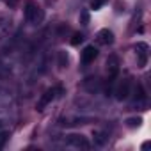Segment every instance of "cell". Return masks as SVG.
I'll return each instance as SVG.
<instances>
[{
	"label": "cell",
	"mask_w": 151,
	"mask_h": 151,
	"mask_svg": "<svg viewBox=\"0 0 151 151\" xmlns=\"http://www.w3.org/2000/svg\"><path fill=\"white\" fill-rule=\"evenodd\" d=\"M66 144L71 146V147H78V149H89V147H91L89 140H87L84 135H78V133H71V135H68Z\"/></svg>",
	"instance_id": "4"
},
{
	"label": "cell",
	"mask_w": 151,
	"mask_h": 151,
	"mask_svg": "<svg viewBox=\"0 0 151 151\" xmlns=\"http://www.w3.org/2000/svg\"><path fill=\"white\" fill-rule=\"evenodd\" d=\"M57 64H59V68H66L68 66V53L66 52H59L57 53Z\"/></svg>",
	"instance_id": "11"
},
{
	"label": "cell",
	"mask_w": 151,
	"mask_h": 151,
	"mask_svg": "<svg viewBox=\"0 0 151 151\" xmlns=\"http://www.w3.org/2000/svg\"><path fill=\"white\" fill-rule=\"evenodd\" d=\"M135 100H137V103H140V101L146 100V94H144L142 86H137V87H135Z\"/></svg>",
	"instance_id": "13"
},
{
	"label": "cell",
	"mask_w": 151,
	"mask_h": 151,
	"mask_svg": "<svg viewBox=\"0 0 151 151\" xmlns=\"http://www.w3.org/2000/svg\"><path fill=\"white\" fill-rule=\"evenodd\" d=\"M93 140H94V146H105L107 144V140H109V135H107V132H103V130H94L93 132Z\"/></svg>",
	"instance_id": "10"
},
{
	"label": "cell",
	"mask_w": 151,
	"mask_h": 151,
	"mask_svg": "<svg viewBox=\"0 0 151 151\" xmlns=\"http://www.w3.org/2000/svg\"><path fill=\"white\" fill-rule=\"evenodd\" d=\"M140 123H142L140 117H128V119H126V126H128V128H139Z\"/></svg>",
	"instance_id": "12"
},
{
	"label": "cell",
	"mask_w": 151,
	"mask_h": 151,
	"mask_svg": "<svg viewBox=\"0 0 151 151\" xmlns=\"http://www.w3.org/2000/svg\"><path fill=\"white\" fill-rule=\"evenodd\" d=\"M11 29H13L11 18H9L7 14H2V13H0V39H4V37L11 32Z\"/></svg>",
	"instance_id": "5"
},
{
	"label": "cell",
	"mask_w": 151,
	"mask_h": 151,
	"mask_svg": "<svg viewBox=\"0 0 151 151\" xmlns=\"http://www.w3.org/2000/svg\"><path fill=\"white\" fill-rule=\"evenodd\" d=\"M101 6H103V0H93V4H91L93 9H100Z\"/></svg>",
	"instance_id": "18"
},
{
	"label": "cell",
	"mask_w": 151,
	"mask_h": 151,
	"mask_svg": "<svg viewBox=\"0 0 151 151\" xmlns=\"http://www.w3.org/2000/svg\"><path fill=\"white\" fill-rule=\"evenodd\" d=\"M0 126H2V121H0Z\"/></svg>",
	"instance_id": "20"
},
{
	"label": "cell",
	"mask_w": 151,
	"mask_h": 151,
	"mask_svg": "<svg viewBox=\"0 0 151 151\" xmlns=\"http://www.w3.org/2000/svg\"><path fill=\"white\" fill-rule=\"evenodd\" d=\"M107 73H109V78H116L117 73H119V60L116 55H110L107 59Z\"/></svg>",
	"instance_id": "6"
},
{
	"label": "cell",
	"mask_w": 151,
	"mask_h": 151,
	"mask_svg": "<svg viewBox=\"0 0 151 151\" xmlns=\"http://www.w3.org/2000/svg\"><path fill=\"white\" fill-rule=\"evenodd\" d=\"M7 139H9V133H7V132H0V147L6 144Z\"/></svg>",
	"instance_id": "17"
},
{
	"label": "cell",
	"mask_w": 151,
	"mask_h": 151,
	"mask_svg": "<svg viewBox=\"0 0 151 151\" xmlns=\"http://www.w3.org/2000/svg\"><path fill=\"white\" fill-rule=\"evenodd\" d=\"M2 68H4V66H2V64H0V75H2V73H4V69H2Z\"/></svg>",
	"instance_id": "19"
},
{
	"label": "cell",
	"mask_w": 151,
	"mask_h": 151,
	"mask_svg": "<svg viewBox=\"0 0 151 151\" xmlns=\"http://www.w3.org/2000/svg\"><path fill=\"white\" fill-rule=\"evenodd\" d=\"M82 41H84V34H80V32H75L73 34V37H71V45L73 46H78Z\"/></svg>",
	"instance_id": "14"
},
{
	"label": "cell",
	"mask_w": 151,
	"mask_h": 151,
	"mask_svg": "<svg viewBox=\"0 0 151 151\" xmlns=\"http://www.w3.org/2000/svg\"><path fill=\"white\" fill-rule=\"evenodd\" d=\"M86 87H87L89 91H98V82H96V78H94V84H91V80L87 78V80H86Z\"/></svg>",
	"instance_id": "16"
},
{
	"label": "cell",
	"mask_w": 151,
	"mask_h": 151,
	"mask_svg": "<svg viewBox=\"0 0 151 151\" xmlns=\"http://www.w3.org/2000/svg\"><path fill=\"white\" fill-rule=\"evenodd\" d=\"M96 57H98V50H96L93 45H89V46H86L84 52H82V64H91V62H94Z\"/></svg>",
	"instance_id": "7"
},
{
	"label": "cell",
	"mask_w": 151,
	"mask_h": 151,
	"mask_svg": "<svg viewBox=\"0 0 151 151\" xmlns=\"http://www.w3.org/2000/svg\"><path fill=\"white\" fill-rule=\"evenodd\" d=\"M57 93H62V89H60V87H55V89H53V87H52V89H46V91L43 93V96L39 98V101H37L36 109H37V110H45V109L52 103V100L57 96Z\"/></svg>",
	"instance_id": "3"
},
{
	"label": "cell",
	"mask_w": 151,
	"mask_h": 151,
	"mask_svg": "<svg viewBox=\"0 0 151 151\" xmlns=\"http://www.w3.org/2000/svg\"><path fill=\"white\" fill-rule=\"evenodd\" d=\"M130 93H132V82H130L128 78H123V80H121V82L116 86V91H114V94H116V100H119V101H124V100H128Z\"/></svg>",
	"instance_id": "2"
},
{
	"label": "cell",
	"mask_w": 151,
	"mask_h": 151,
	"mask_svg": "<svg viewBox=\"0 0 151 151\" xmlns=\"http://www.w3.org/2000/svg\"><path fill=\"white\" fill-rule=\"evenodd\" d=\"M80 23L82 25H89V13L87 11H82L80 13Z\"/></svg>",
	"instance_id": "15"
},
{
	"label": "cell",
	"mask_w": 151,
	"mask_h": 151,
	"mask_svg": "<svg viewBox=\"0 0 151 151\" xmlns=\"http://www.w3.org/2000/svg\"><path fill=\"white\" fill-rule=\"evenodd\" d=\"M135 52H137V55H139V64H140V66H146V62H147V52H149V46H147L146 43H137Z\"/></svg>",
	"instance_id": "8"
},
{
	"label": "cell",
	"mask_w": 151,
	"mask_h": 151,
	"mask_svg": "<svg viewBox=\"0 0 151 151\" xmlns=\"http://www.w3.org/2000/svg\"><path fill=\"white\" fill-rule=\"evenodd\" d=\"M96 41H98L100 45H112V43H114V34H112L109 29H103V30L98 32Z\"/></svg>",
	"instance_id": "9"
},
{
	"label": "cell",
	"mask_w": 151,
	"mask_h": 151,
	"mask_svg": "<svg viewBox=\"0 0 151 151\" xmlns=\"http://www.w3.org/2000/svg\"><path fill=\"white\" fill-rule=\"evenodd\" d=\"M25 20L32 25H39L45 20V13L39 6H36L34 2H27L25 4Z\"/></svg>",
	"instance_id": "1"
}]
</instances>
